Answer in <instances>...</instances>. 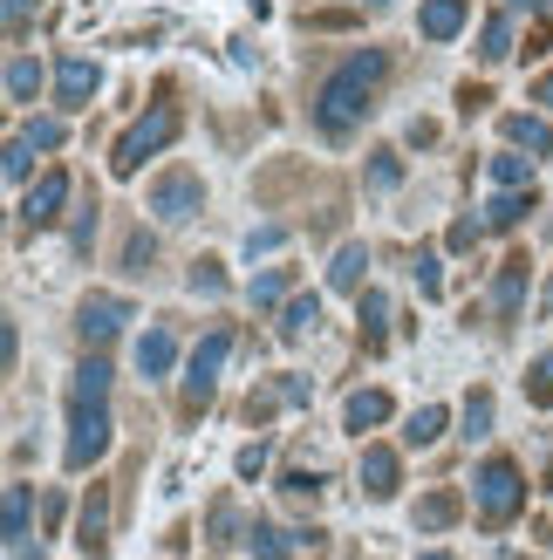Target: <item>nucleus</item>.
Segmentation results:
<instances>
[{
  "instance_id": "1",
  "label": "nucleus",
  "mask_w": 553,
  "mask_h": 560,
  "mask_svg": "<svg viewBox=\"0 0 553 560\" xmlns=\"http://www.w3.org/2000/svg\"><path fill=\"white\" fill-rule=\"evenodd\" d=\"M383 75H390V48H355L349 62L321 82V96H315V130L342 144V137H349V130H355V124H363L369 109H376Z\"/></svg>"
},
{
  "instance_id": "2",
  "label": "nucleus",
  "mask_w": 553,
  "mask_h": 560,
  "mask_svg": "<svg viewBox=\"0 0 553 560\" xmlns=\"http://www.w3.org/2000/svg\"><path fill=\"white\" fill-rule=\"evenodd\" d=\"M109 438H117V424H109V362L90 355L69 383V452H62L69 471H90L109 452Z\"/></svg>"
},
{
  "instance_id": "3",
  "label": "nucleus",
  "mask_w": 553,
  "mask_h": 560,
  "mask_svg": "<svg viewBox=\"0 0 553 560\" xmlns=\"http://www.w3.org/2000/svg\"><path fill=\"white\" fill-rule=\"evenodd\" d=\"M178 130H185L178 109H172V103H151L144 117H137V124L117 137V151H109V172H117V178H137V172H144V158H157L164 144H178Z\"/></svg>"
},
{
  "instance_id": "4",
  "label": "nucleus",
  "mask_w": 553,
  "mask_h": 560,
  "mask_svg": "<svg viewBox=\"0 0 553 560\" xmlns=\"http://www.w3.org/2000/svg\"><path fill=\"white\" fill-rule=\"evenodd\" d=\"M472 499H479L485 526H506V520H519V506H527V479H519L513 458H485L479 479H472Z\"/></svg>"
},
{
  "instance_id": "5",
  "label": "nucleus",
  "mask_w": 553,
  "mask_h": 560,
  "mask_svg": "<svg viewBox=\"0 0 553 560\" xmlns=\"http://www.w3.org/2000/svg\"><path fill=\"white\" fill-rule=\"evenodd\" d=\"M226 355H233V328H212L205 342H199V355H191V376H185V389H178V404L199 417L205 404H212V389H219V370H226Z\"/></svg>"
},
{
  "instance_id": "6",
  "label": "nucleus",
  "mask_w": 553,
  "mask_h": 560,
  "mask_svg": "<svg viewBox=\"0 0 553 560\" xmlns=\"http://www.w3.org/2000/svg\"><path fill=\"white\" fill-rule=\"evenodd\" d=\"M199 206H205L199 172H164V178L151 185V212H157V226H185V219H199Z\"/></svg>"
},
{
  "instance_id": "7",
  "label": "nucleus",
  "mask_w": 553,
  "mask_h": 560,
  "mask_svg": "<svg viewBox=\"0 0 553 560\" xmlns=\"http://www.w3.org/2000/svg\"><path fill=\"white\" fill-rule=\"evenodd\" d=\"M96 90H103V69L90 55H62V62H55V103L62 109H90Z\"/></svg>"
},
{
  "instance_id": "8",
  "label": "nucleus",
  "mask_w": 553,
  "mask_h": 560,
  "mask_svg": "<svg viewBox=\"0 0 553 560\" xmlns=\"http://www.w3.org/2000/svg\"><path fill=\"white\" fill-rule=\"evenodd\" d=\"M62 206H69V172H42L35 191L21 199V226H55Z\"/></svg>"
},
{
  "instance_id": "9",
  "label": "nucleus",
  "mask_w": 553,
  "mask_h": 560,
  "mask_svg": "<svg viewBox=\"0 0 553 560\" xmlns=\"http://www.w3.org/2000/svg\"><path fill=\"white\" fill-rule=\"evenodd\" d=\"M123 322H130V301L123 294H90V301H82V315H75L82 342H109V335H123Z\"/></svg>"
},
{
  "instance_id": "10",
  "label": "nucleus",
  "mask_w": 553,
  "mask_h": 560,
  "mask_svg": "<svg viewBox=\"0 0 553 560\" xmlns=\"http://www.w3.org/2000/svg\"><path fill=\"white\" fill-rule=\"evenodd\" d=\"M75 540H82V553H90V560L109 553V492H103V486H90V499H82V526H75Z\"/></svg>"
},
{
  "instance_id": "11",
  "label": "nucleus",
  "mask_w": 553,
  "mask_h": 560,
  "mask_svg": "<svg viewBox=\"0 0 553 560\" xmlns=\"http://www.w3.org/2000/svg\"><path fill=\"white\" fill-rule=\"evenodd\" d=\"M519 307H527V254H513L492 280V315L499 322H519Z\"/></svg>"
},
{
  "instance_id": "12",
  "label": "nucleus",
  "mask_w": 553,
  "mask_h": 560,
  "mask_svg": "<svg viewBox=\"0 0 553 560\" xmlns=\"http://www.w3.org/2000/svg\"><path fill=\"white\" fill-rule=\"evenodd\" d=\"M506 144L513 151H533V158H553V124L546 117H527V109H513V117H499Z\"/></svg>"
},
{
  "instance_id": "13",
  "label": "nucleus",
  "mask_w": 553,
  "mask_h": 560,
  "mask_svg": "<svg viewBox=\"0 0 553 560\" xmlns=\"http://www.w3.org/2000/svg\"><path fill=\"white\" fill-rule=\"evenodd\" d=\"M8 553L14 560H42V540L27 534V486H8Z\"/></svg>"
},
{
  "instance_id": "14",
  "label": "nucleus",
  "mask_w": 553,
  "mask_h": 560,
  "mask_svg": "<svg viewBox=\"0 0 553 560\" xmlns=\"http://www.w3.org/2000/svg\"><path fill=\"white\" fill-rule=\"evenodd\" d=\"M363 273H369V246L349 240L342 254L328 260V288H336V294H363Z\"/></svg>"
},
{
  "instance_id": "15",
  "label": "nucleus",
  "mask_w": 553,
  "mask_h": 560,
  "mask_svg": "<svg viewBox=\"0 0 553 560\" xmlns=\"http://www.w3.org/2000/svg\"><path fill=\"white\" fill-rule=\"evenodd\" d=\"M527 212H533V185H506L499 199L485 206V233H513V226H519Z\"/></svg>"
},
{
  "instance_id": "16",
  "label": "nucleus",
  "mask_w": 553,
  "mask_h": 560,
  "mask_svg": "<svg viewBox=\"0 0 553 560\" xmlns=\"http://www.w3.org/2000/svg\"><path fill=\"white\" fill-rule=\"evenodd\" d=\"M355 322H363V349H383V342H390V294H383V288H363V301H355Z\"/></svg>"
},
{
  "instance_id": "17",
  "label": "nucleus",
  "mask_w": 553,
  "mask_h": 560,
  "mask_svg": "<svg viewBox=\"0 0 553 560\" xmlns=\"http://www.w3.org/2000/svg\"><path fill=\"white\" fill-rule=\"evenodd\" d=\"M172 362H178V335L172 328H151L144 342H137V376H172Z\"/></svg>"
},
{
  "instance_id": "18",
  "label": "nucleus",
  "mask_w": 553,
  "mask_h": 560,
  "mask_svg": "<svg viewBox=\"0 0 553 560\" xmlns=\"http://www.w3.org/2000/svg\"><path fill=\"white\" fill-rule=\"evenodd\" d=\"M363 492L369 499H397V452L390 444H369L363 452Z\"/></svg>"
},
{
  "instance_id": "19",
  "label": "nucleus",
  "mask_w": 553,
  "mask_h": 560,
  "mask_svg": "<svg viewBox=\"0 0 553 560\" xmlns=\"http://www.w3.org/2000/svg\"><path fill=\"white\" fill-rule=\"evenodd\" d=\"M417 27H424V42H451L458 27H464V0H424Z\"/></svg>"
},
{
  "instance_id": "20",
  "label": "nucleus",
  "mask_w": 553,
  "mask_h": 560,
  "mask_svg": "<svg viewBox=\"0 0 553 560\" xmlns=\"http://www.w3.org/2000/svg\"><path fill=\"white\" fill-rule=\"evenodd\" d=\"M458 513H464V499H458L451 486H437V492H424V499H417V526H424V534H445Z\"/></svg>"
},
{
  "instance_id": "21",
  "label": "nucleus",
  "mask_w": 553,
  "mask_h": 560,
  "mask_svg": "<svg viewBox=\"0 0 553 560\" xmlns=\"http://www.w3.org/2000/svg\"><path fill=\"white\" fill-rule=\"evenodd\" d=\"M315 322H321V294H287V307H281V322H273V328H281V342H301Z\"/></svg>"
},
{
  "instance_id": "22",
  "label": "nucleus",
  "mask_w": 553,
  "mask_h": 560,
  "mask_svg": "<svg viewBox=\"0 0 553 560\" xmlns=\"http://www.w3.org/2000/svg\"><path fill=\"white\" fill-rule=\"evenodd\" d=\"M342 424H349V431H376V424H390V397H383V389H355L349 410H342Z\"/></svg>"
},
{
  "instance_id": "23",
  "label": "nucleus",
  "mask_w": 553,
  "mask_h": 560,
  "mask_svg": "<svg viewBox=\"0 0 553 560\" xmlns=\"http://www.w3.org/2000/svg\"><path fill=\"white\" fill-rule=\"evenodd\" d=\"M35 90H42V62L35 55H8V103H35Z\"/></svg>"
},
{
  "instance_id": "24",
  "label": "nucleus",
  "mask_w": 553,
  "mask_h": 560,
  "mask_svg": "<svg viewBox=\"0 0 553 560\" xmlns=\"http://www.w3.org/2000/svg\"><path fill=\"white\" fill-rule=\"evenodd\" d=\"M506 55H513V27H506V14H492V21L479 27V62H492V69H499Z\"/></svg>"
},
{
  "instance_id": "25",
  "label": "nucleus",
  "mask_w": 553,
  "mask_h": 560,
  "mask_svg": "<svg viewBox=\"0 0 553 560\" xmlns=\"http://www.w3.org/2000/svg\"><path fill=\"white\" fill-rule=\"evenodd\" d=\"M246 547H254V560H287V534L273 520H254L246 526Z\"/></svg>"
},
{
  "instance_id": "26",
  "label": "nucleus",
  "mask_w": 553,
  "mask_h": 560,
  "mask_svg": "<svg viewBox=\"0 0 553 560\" xmlns=\"http://www.w3.org/2000/svg\"><path fill=\"white\" fill-rule=\"evenodd\" d=\"M437 438H445V410H437V404H424V410L403 424V444H417V452H424V444H437Z\"/></svg>"
},
{
  "instance_id": "27",
  "label": "nucleus",
  "mask_w": 553,
  "mask_h": 560,
  "mask_svg": "<svg viewBox=\"0 0 553 560\" xmlns=\"http://www.w3.org/2000/svg\"><path fill=\"white\" fill-rule=\"evenodd\" d=\"M287 288H294V267H273L254 280V307H287Z\"/></svg>"
},
{
  "instance_id": "28",
  "label": "nucleus",
  "mask_w": 553,
  "mask_h": 560,
  "mask_svg": "<svg viewBox=\"0 0 553 560\" xmlns=\"http://www.w3.org/2000/svg\"><path fill=\"white\" fill-rule=\"evenodd\" d=\"M35 151H42V144H35L27 130H21V137H8V158H0V172L21 185V178H27V164H35Z\"/></svg>"
},
{
  "instance_id": "29",
  "label": "nucleus",
  "mask_w": 553,
  "mask_h": 560,
  "mask_svg": "<svg viewBox=\"0 0 553 560\" xmlns=\"http://www.w3.org/2000/svg\"><path fill=\"white\" fill-rule=\"evenodd\" d=\"M527 404H533V410H546V404H553V355H540L533 370H527Z\"/></svg>"
},
{
  "instance_id": "30",
  "label": "nucleus",
  "mask_w": 553,
  "mask_h": 560,
  "mask_svg": "<svg viewBox=\"0 0 553 560\" xmlns=\"http://www.w3.org/2000/svg\"><path fill=\"white\" fill-rule=\"evenodd\" d=\"M369 185H376V191H397V185H403V158H397V151H376V158H369Z\"/></svg>"
},
{
  "instance_id": "31",
  "label": "nucleus",
  "mask_w": 553,
  "mask_h": 560,
  "mask_svg": "<svg viewBox=\"0 0 553 560\" xmlns=\"http://www.w3.org/2000/svg\"><path fill=\"white\" fill-rule=\"evenodd\" d=\"M492 178H499V185H533V158H519V151L492 158Z\"/></svg>"
},
{
  "instance_id": "32",
  "label": "nucleus",
  "mask_w": 553,
  "mask_h": 560,
  "mask_svg": "<svg viewBox=\"0 0 553 560\" xmlns=\"http://www.w3.org/2000/svg\"><path fill=\"white\" fill-rule=\"evenodd\" d=\"M485 431H492V397L472 389V397H464V438H485Z\"/></svg>"
},
{
  "instance_id": "33",
  "label": "nucleus",
  "mask_w": 553,
  "mask_h": 560,
  "mask_svg": "<svg viewBox=\"0 0 553 560\" xmlns=\"http://www.w3.org/2000/svg\"><path fill=\"white\" fill-rule=\"evenodd\" d=\"M417 294H424V301H437V294H445V267H437V254H431V246L417 254Z\"/></svg>"
},
{
  "instance_id": "34",
  "label": "nucleus",
  "mask_w": 553,
  "mask_h": 560,
  "mask_svg": "<svg viewBox=\"0 0 553 560\" xmlns=\"http://www.w3.org/2000/svg\"><path fill=\"white\" fill-rule=\"evenodd\" d=\"M191 294H226V267H219V260H191Z\"/></svg>"
},
{
  "instance_id": "35",
  "label": "nucleus",
  "mask_w": 553,
  "mask_h": 560,
  "mask_svg": "<svg viewBox=\"0 0 553 560\" xmlns=\"http://www.w3.org/2000/svg\"><path fill=\"white\" fill-rule=\"evenodd\" d=\"M479 240H485V219H451V233H445V246H451V254H472Z\"/></svg>"
},
{
  "instance_id": "36",
  "label": "nucleus",
  "mask_w": 553,
  "mask_h": 560,
  "mask_svg": "<svg viewBox=\"0 0 553 560\" xmlns=\"http://www.w3.org/2000/svg\"><path fill=\"white\" fill-rule=\"evenodd\" d=\"M273 404H281V383L254 389V397H246V424H267V417H273Z\"/></svg>"
},
{
  "instance_id": "37",
  "label": "nucleus",
  "mask_w": 553,
  "mask_h": 560,
  "mask_svg": "<svg viewBox=\"0 0 553 560\" xmlns=\"http://www.w3.org/2000/svg\"><path fill=\"white\" fill-rule=\"evenodd\" d=\"M233 526H239L233 499H219V506H212V547H233Z\"/></svg>"
},
{
  "instance_id": "38",
  "label": "nucleus",
  "mask_w": 553,
  "mask_h": 560,
  "mask_svg": "<svg viewBox=\"0 0 553 560\" xmlns=\"http://www.w3.org/2000/svg\"><path fill=\"white\" fill-rule=\"evenodd\" d=\"M151 254H157L151 233H130V246H123V273H144V267H151Z\"/></svg>"
},
{
  "instance_id": "39",
  "label": "nucleus",
  "mask_w": 553,
  "mask_h": 560,
  "mask_svg": "<svg viewBox=\"0 0 553 560\" xmlns=\"http://www.w3.org/2000/svg\"><path fill=\"white\" fill-rule=\"evenodd\" d=\"M27 137H35V144H42V151H55V144H62V137H69V130H62V117H35V124H27Z\"/></svg>"
},
{
  "instance_id": "40",
  "label": "nucleus",
  "mask_w": 553,
  "mask_h": 560,
  "mask_svg": "<svg viewBox=\"0 0 553 560\" xmlns=\"http://www.w3.org/2000/svg\"><path fill=\"white\" fill-rule=\"evenodd\" d=\"M281 492H287V499H315V492H321V479H315V471H287Z\"/></svg>"
},
{
  "instance_id": "41",
  "label": "nucleus",
  "mask_w": 553,
  "mask_h": 560,
  "mask_svg": "<svg viewBox=\"0 0 553 560\" xmlns=\"http://www.w3.org/2000/svg\"><path fill=\"white\" fill-rule=\"evenodd\" d=\"M90 240H96V199L75 212V254H90Z\"/></svg>"
},
{
  "instance_id": "42",
  "label": "nucleus",
  "mask_w": 553,
  "mask_h": 560,
  "mask_svg": "<svg viewBox=\"0 0 553 560\" xmlns=\"http://www.w3.org/2000/svg\"><path fill=\"white\" fill-rule=\"evenodd\" d=\"M260 471H267V444L254 438V444H246V452H239V479H260Z\"/></svg>"
},
{
  "instance_id": "43",
  "label": "nucleus",
  "mask_w": 553,
  "mask_h": 560,
  "mask_svg": "<svg viewBox=\"0 0 553 560\" xmlns=\"http://www.w3.org/2000/svg\"><path fill=\"white\" fill-rule=\"evenodd\" d=\"M27 8H35V0H8V42L27 35Z\"/></svg>"
},
{
  "instance_id": "44",
  "label": "nucleus",
  "mask_w": 553,
  "mask_h": 560,
  "mask_svg": "<svg viewBox=\"0 0 553 560\" xmlns=\"http://www.w3.org/2000/svg\"><path fill=\"white\" fill-rule=\"evenodd\" d=\"M281 246V226H260V233H246V254H273Z\"/></svg>"
},
{
  "instance_id": "45",
  "label": "nucleus",
  "mask_w": 553,
  "mask_h": 560,
  "mask_svg": "<svg viewBox=\"0 0 553 560\" xmlns=\"http://www.w3.org/2000/svg\"><path fill=\"white\" fill-rule=\"evenodd\" d=\"M308 27H355V14L349 8H321V14H308Z\"/></svg>"
},
{
  "instance_id": "46",
  "label": "nucleus",
  "mask_w": 553,
  "mask_h": 560,
  "mask_svg": "<svg viewBox=\"0 0 553 560\" xmlns=\"http://www.w3.org/2000/svg\"><path fill=\"white\" fill-rule=\"evenodd\" d=\"M281 404H308V376H281Z\"/></svg>"
},
{
  "instance_id": "47",
  "label": "nucleus",
  "mask_w": 553,
  "mask_h": 560,
  "mask_svg": "<svg viewBox=\"0 0 553 560\" xmlns=\"http://www.w3.org/2000/svg\"><path fill=\"white\" fill-rule=\"evenodd\" d=\"M14 355H21V335H14V322H8V328H0V362L14 370Z\"/></svg>"
},
{
  "instance_id": "48",
  "label": "nucleus",
  "mask_w": 553,
  "mask_h": 560,
  "mask_svg": "<svg viewBox=\"0 0 553 560\" xmlns=\"http://www.w3.org/2000/svg\"><path fill=\"white\" fill-rule=\"evenodd\" d=\"M533 103H546V109H553V69H546V75L533 82Z\"/></svg>"
},
{
  "instance_id": "49",
  "label": "nucleus",
  "mask_w": 553,
  "mask_h": 560,
  "mask_svg": "<svg viewBox=\"0 0 553 560\" xmlns=\"http://www.w3.org/2000/svg\"><path fill=\"white\" fill-rule=\"evenodd\" d=\"M506 8H540V14L553 21V0H506Z\"/></svg>"
},
{
  "instance_id": "50",
  "label": "nucleus",
  "mask_w": 553,
  "mask_h": 560,
  "mask_svg": "<svg viewBox=\"0 0 553 560\" xmlns=\"http://www.w3.org/2000/svg\"><path fill=\"white\" fill-rule=\"evenodd\" d=\"M546 315H553V280H546Z\"/></svg>"
},
{
  "instance_id": "51",
  "label": "nucleus",
  "mask_w": 553,
  "mask_h": 560,
  "mask_svg": "<svg viewBox=\"0 0 553 560\" xmlns=\"http://www.w3.org/2000/svg\"><path fill=\"white\" fill-rule=\"evenodd\" d=\"M424 560H451V553H424Z\"/></svg>"
},
{
  "instance_id": "52",
  "label": "nucleus",
  "mask_w": 553,
  "mask_h": 560,
  "mask_svg": "<svg viewBox=\"0 0 553 560\" xmlns=\"http://www.w3.org/2000/svg\"><path fill=\"white\" fill-rule=\"evenodd\" d=\"M369 8H390V0H369Z\"/></svg>"
}]
</instances>
